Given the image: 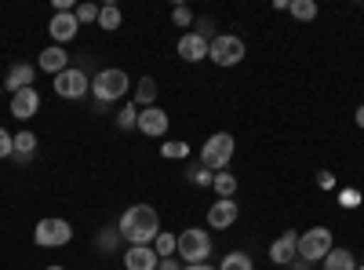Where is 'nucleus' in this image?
<instances>
[{
    "label": "nucleus",
    "mask_w": 364,
    "mask_h": 270,
    "mask_svg": "<svg viewBox=\"0 0 364 270\" xmlns=\"http://www.w3.org/2000/svg\"><path fill=\"white\" fill-rule=\"evenodd\" d=\"M117 234L120 242L128 245H154L157 234H161V216L154 204H132L124 208V216L117 219Z\"/></svg>",
    "instance_id": "1"
},
{
    "label": "nucleus",
    "mask_w": 364,
    "mask_h": 270,
    "mask_svg": "<svg viewBox=\"0 0 364 270\" xmlns=\"http://www.w3.org/2000/svg\"><path fill=\"white\" fill-rule=\"evenodd\" d=\"M233 135L230 132H215V135H208V142L200 146V168L208 172H226V165L233 161Z\"/></svg>",
    "instance_id": "2"
},
{
    "label": "nucleus",
    "mask_w": 364,
    "mask_h": 270,
    "mask_svg": "<svg viewBox=\"0 0 364 270\" xmlns=\"http://www.w3.org/2000/svg\"><path fill=\"white\" fill-rule=\"evenodd\" d=\"M91 92H95L99 103H117V99H124L132 92V77L124 70H117V66L99 70L95 81H91Z\"/></svg>",
    "instance_id": "3"
},
{
    "label": "nucleus",
    "mask_w": 364,
    "mask_h": 270,
    "mask_svg": "<svg viewBox=\"0 0 364 270\" xmlns=\"http://www.w3.org/2000/svg\"><path fill=\"white\" fill-rule=\"evenodd\" d=\"M175 256L182 259V263H208V256H211V234L204 230V227H190V230H182L178 234V249H175Z\"/></svg>",
    "instance_id": "4"
},
{
    "label": "nucleus",
    "mask_w": 364,
    "mask_h": 270,
    "mask_svg": "<svg viewBox=\"0 0 364 270\" xmlns=\"http://www.w3.org/2000/svg\"><path fill=\"white\" fill-rule=\"evenodd\" d=\"M33 242H37V249H63V245H70V242H73V227H70V219L48 216V219H41V223H37Z\"/></svg>",
    "instance_id": "5"
},
{
    "label": "nucleus",
    "mask_w": 364,
    "mask_h": 270,
    "mask_svg": "<svg viewBox=\"0 0 364 270\" xmlns=\"http://www.w3.org/2000/svg\"><path fill=\"white\" fill-rule=\"evenodd\" d=\"M331 237H336V234H331L328 227H310L306 234H299V259L302 263H321L331 249H336V245H331Z\"/></svg>",
    "instance_id": "6"
},
{
    "label": "nucleus",
    "mask_w": 364,
    "mask_h": 270,
    "mask_svg": "<svg viewBox=\"0 0 364 270\" xmlns=\"http://www.w3.org/2000/svg\"><path fill=\"white\" fill-rule=\"evenodd\" d=\"M245 55H248V48H245V41H240L237 33H219V37H211V44H208V58L215 66H237Z\"/></svg>",
    "instance_id": "7"
},
{
    "label": "nucleus",
    "mask_w": 364,
    "mask_h": 270,
    "mask_svg": "<svg viewBox=\"0 0 364 270\" xmlns=\"http://www.w3.org/2000/svg\"><path fill=\"white\" fill-rule=\"evenodd\" d=\"M51 88H55V95H58V99H84V95L91 92V81H87L84 70L70 66V70H63V73L51 81Z\"/></svg>",
    "instance_id": "8"
},
{
    "label": "nucleus",
    "mask_w": 364,
    "mask_h": 270,
    "mask_svg": "<svg viewBox=\"0 0 364 270\" xmlns=\"http://www.w3.org/2000/svg\"><path fill=\"white\" fill-rule=\"evenodd\" d=\"M48 33H51V41H55L58 48H66V44L80 33V22H77L73 11H55L51 22H48Z\"/></svg>",
    "instance_id": "9"
},
{
    "label": "nucleus",
    "mask_w": 364,
    "mask_h": 270,
    "mask_svg": "<svg viewBox=\"0 0 364 270\" xmlns=\"http://www.w3.org/2000/svg\"><path fill=\"white\" fill-rule=\"evenodd\" d=\"M41 92L37 88H22V92H15L11 95V117L15 121H33V117L41 113Z\"/></svg>",
    "instance_id": "10"
},
{
    "label": "nucleus",
    "mask_w": 364,
    "mask_h": 270,
    "mask_svg": "<svg viewBox=\"0 0 364 270\" xmlns=\"http://www.w3.org/2000/svg\"><path fill=\"white\" fill-rule=\"evenodd\" d=\"M237 216H240V204L233 197H219L215 204L208 208V227L211 230H226V227L237 223Z\"/></svg>",
    "instance_id": "11"
},
{
    "label": "nucleus",
    "mask_w": 364,
    "mask_h": 270,
    "mask_svg": "<svg viewBox=\"0 0 364 270\" xmlns=\"http://www.w3.org/2000/svg\"><path fill=\"white\" fill-rule=\"evenodd\" d=\"M269 259L277 263V266H291L299 259V234L295 230H284L277 242L269 245Z\"/></svg>",
    "instance_id": "12"
},
{
    "label": "nucleus",
    "mask_w": 364,
    "mask_h": 270,
    "mask_svg": "<svg viewBox=\"0 0 364 270\" xmlns=\"http://www.w3.org/2000/svg\"><path fill=\"white\" fill-rule=\"evenodd\" d=\"M168 113L161 110V106H146V110H139V132L142 135H149V139H161L164 132H168Z\"/></svg>",
    "instance_id": "13"
},
{
    "label": "nucleus",
    "mask_w": 364,
    "mask_h": 270,
    "mask_svg": "<svg viewBox=\"0 0 364 270\" xmlns=\"http://www.w3.org/2000/svg\"><path fill=\"white\" fill-rule=\"evenodd\" d=\"M161 256L154 252V245H128L124 252V270H157Z\"/></svg>",
    "instance_id": "14"
},
{
    "label": "nucleus",
    "mask_w": 364,
    "mask_h": 270,
    "mask_svg": "<svg viewBox=\"0 0 364 270\" xmlns=\"http://www.w3.org/2000/svg\"><path fill=\"white\" fill-rule=\"evenodd\" d=\"M175 51H178L182 63H204V58H208V41L200 33H182Z\"/></svg>",
    "instance_id": "15"
},
{
    "label": "nucleus",
    "mask_w": 364,
    "mask_h": 270,
    "mask_svg": "<svg viewBox=\"0 0 364 270\" xmlns=\"http://www.w3.org/2000/svg\"><path fill=\"white\" fill-rule=\"evenodd\" d=\"M37 70L58 77L63 70H70V51H66V48H58V44H48V48L41 51V58H37Z\"/></svg>",
    "instance_id": "16"
},
{
    "label": "nucleus",
    "mask_w": 364,
    "mask_h": 270,
    "mask_svg": "<svg viewBox=\"0 0 364 270\" xmlns=\"http://www.w3.org/2000/svg\"><path fill=\"white\" fill-rule=\"evenodd\" d=\"M33 81H37V66H29V63H15V66L8 70V77L0 81V84L11 88V95H15V92H22V88H33Z\"/></svg>",
    "instance_id": "17"
},
{
    "label": "nucleus",
    "mask_w": 364,
    "mask_h": 270,
    "mask_svg": "<svg viewBox=\"0 0 364 270\" xmlns=\"http://www.w3.org/2000/svg\"><path fill=\"white\" fill-rule=\"evenodd\" d=\"M157 92H161L157 81H154V77H142V81L135 84V106H139V110H146V106H157Z\"/></svg>",
    "instance_id": "18"
},
{
    "label": "nucleus",
    "mask_w": 364,
    "mask_h": 270,
    "mask_svg": "<svg viewBox=\"0 0 364 270\" xmlns=\"http://www.w3.org/2000/svg\"><path fill=\"white\" fill-rule=\"evenodd\" d=\"M321 263H324V270H357V259L350 249H331Z\"/></svg>",
    "instance_id": "19"
},
{
    "label": "nucleus",
    "mask_w": 364,
    "mask_h": 270,
    "mask_svg": "<svg viewBox=\"0 0 364 270\" xmlns=\"http://www.w3.org/2000/svg\"><path fill=\"white\" fill-rule=\"evenodd\" d=\"M33 154H37V135L33 132H18L15 135V157L18 161H29Z\"/></svg>",
    "instance_id": "20"
},
{
    "label": "nucleus",
    "mask_w": 364,
    "mask_h": 270,
    "mask_svg": "<svg viewBox=\"0 0 364 270\" xmlns=\"http://www.w3.org/2000/svg\"><path fill=\"white\" fill-rule=\"evenodd\" d=\"M175 249H178V234H157V242H154V252L161 256V259H171L175 256Z\"/></svg>",
    "instance_id": "21"
},
{
    "label": "nucleus",
    "mask_w": 364,
    "mask_h": 270,
    "mask_svg": "<svg viewBox=\"0 0 364 270\" xmlns=\"http://www.w3.org/2000/svg\"><path fill=\"white\" fill-rule=\"evenodd\" d=\"M211 190H215L219 197H233V194H237V175H230V172H215V183H211Z\"/></svg>",
    "instance_id": "22"
},
{
    "label": "nucleus",
    "mask_w": 364,
    "mask_h": 270,
    "mask_svg": "<svg viewBox=\"0 0 364 270\" xmlns=\"http://www.w3.org/2000/svg\"><path fill=\"white\" fill-rule=\"evenodd\" d=\"M288 11H291L299 22H314V19H317V4H314V0H291Z\"/></svg>",
    "instance_id": "23"
},
{
    "label": "nucleus",
    "mask_w": 364,
    "mask_h": 270,
    "mask_svg": "<svg viewBox=\"0 0 364 270\" xmlns=\"http://www.w3.org/2000/svg\"><path fill=\"white\" fill-rule=\"evenodd\" d=\"M219 270H255V263H252L248 252H230V256L219 263Z\"/></svg>",
    "instance_id": "24"
},
{
    "label": "nucleus",
    "mask_w": 364,
    "mask_h": 270,
    "mask_svg": "<svg viewBox=\"0 0 364 270\" xmlns=\"http://www.w3.org/2000/svg\"><path fill=\"white\" fill-rule=\"evenodd\" d=\"M99 26L106 29V33H113V29H120V8H117V4H106V8L99 11Z\"/></svg>",
    "instance_id": "25"
},
{
    "label": "nucleus",
    "mask_w": 364,
    "mask_h": 270,
    "mask_svg": "<svg viewBox=\"0 0 364 270\" xmlns=\"http://www.w3.org/2000/svg\"><path fill=\"white\" fill-rule=\"evenodd\" d=\"M117 128H124V132L139 128V106H135V103H128L124 110L117 113Z\"/></svg>",
    "instance_id": "26"
},
{
    "label": "nucleus",
    "mask_w": 364,
    "mask_h": 270,
    "mask_svg": "<svg viewBox=\"0 0 364 270\" xmlns=\"http://www.w3.org/2000/svg\"><path fill=\"white\" fill-rule=\"evenodd\" d=\"M161 154H164L168 161H178V157L186 161V154H190V146L182 142V139H171V142H164V146H161Z\"/></svg>",
    "instance_id": "27"
},
{
    "label": "nucleus",
    "mask_w": 364,
    "mask_h": 270,
    "mask_svg": "<svg viewBox=\"0 0 364 270\" xmlns=\"http://www.w3.org/2000/svg\"><path fill=\"white\" fill-rule=\"evenodd\" d=\"M99 11H102V8L87 0V4H77V11H73V15H77V22L84 26V22H99Z\"/></svg>",
    "instance_id": "28"
},
{
    "label": "nucleus",
    "mask_w": 364,
    "mask_h": 270,
    "mask_svg": "<svg viewBox=\"0 0 364 270\" xmlns=\"http://www.w3.org/2000/svg\"><path fill=\"white\" fill-rule=\"evenodd\" d=\"M171 22L186 29V26H193V11H190L186 4H178V8H171Z\"/></svg>",
    "instance_id": "29"
},
{
    "label": "nucleus",
    "mask_w": 364,
    "mask_h": 270,
    "mask_svg": "<svg viewBox=\"0 0 364 270\" xmlns=\"http://www.w3.org/2000/svg\"><path fill=\"white\" fill-rule=\"evenodd\" d=\"M15 154V135H8V128L0 125V161Z\"/></svg>",
    "instance_id": "30"
},
{
    "label": "nucleus",
    "mask_w": 364,
    "mask_h": 270,
    "mask_svg": "<svg viewBox=\"0 0 364 270\" xmlns=\"http://www.w3.org/2000/svg\"><path fill=\"white\" fill-rule=\"evenodd\" d=\"M117 242H120L117 227H113V230H102V237H99V249H102V252H109V249H117Z\"/></svg>",
    "instance_id": "31"
},
{
    "label": "nucleus",
    "mask_w": 364,
    "mask_h": 270,
    "mask_svg": "<svg viewBox=\"0 0 364 270\" xmlns=\"http://www.w3.org/2000/svg\"><path fill=\"white\" fill-rule=\"evenodd\" d=\"M193 183H197V187H211V183H215V175H211L208 168H197V172H193Z\"/></svg>",
    "instance_id": "32"
},
{
    "label": "nucleus",
    "mask_w": 364,
    "mask_h": 270,
    "mask_svg": "<svg viewBox=\"0 0 364 270\" xmlns=\"http://www.w3.org/2000/svg\"><path fill=\"white\" fill-rule=\"evenodd\" d=\"M317 187H321V190H336V175H331V172H321V175H317Z\"/></svg>",
    "instance_id": "33"
},
{
    "label": "nucleus",
    "mask_w": 364,
    "mask_h": 270,
    "mask_svg": "<svg viewBox=\"0 0 364 270\" xmlns=\"http://www.w3.org/2000/svg\"><path fill=\"white\" fill-rule=\"evenodd\" d=\"M360 204V194H353V190H343V208H357Z\"/></svg>",
    "instance_id": "34"
},
{
    "label": "nucleus",
    "mask_w": 364,
    "mask_h": 270,
    "mask_svg": "<svg viewBox=\"0 0 364 270\" xmlns=\"http://www.w3.org/2000/svg\"><path fill=\"white\" fill-rule=\"evenodd\" d=\"M157 270H182V266H178V259L171 256V259H161V266H157Z\"/></svg>",
    "instance_id": "35"
},
{
    "label": "nucleus",
    "mask_w": 364,
    "mask_h": 270,
    "mask_svg": "<svg viewBox=\"0 0 364 270\" xmlns=\"http://www.w3.org/2000/svg\"><path fill=\"white\" fill-rule=\"evenodd\" d=\"M353 121H357V128H360V132H364V103H360V106H357V113H353Z\"/></svg>",
    "instance_id": "36"
},
{
    "label": "nucleus",
    "mask_w": 364,
    "mask_h": 270,
    "mask_svg": "<svg viewBox=\"0 0 364 270\" xmlns=\"http://www.w3.org/2000/svg\"><path fill=\"white\" fill-rule=\"evenodd\" d=\"M182 270H215L211 263H190V266H182Z\"/></svg>",
    "instance_id": "37"
},
{
    "label": "nucleus",
    "mask_w": 364,
    "mask_h": 270,
    "mask_svg": "<svg viewBox=\"0 0 364 270\" xmlns=\"http://www.w3.org/2000/svg\"><path fill=\"white\" fill-rule=\"evenodd\" d=\"M44 270H66V266H58V263H51V266H44Z\"/></svg>",
    "instance_id": "38"
},
{
    "label": "nucleus",
    "mask_w": 364,
    "mask_h": 270,
    "mask_svg": "<svg viewBox=\"0 0 364 270\" xmlns=\"http://www.w3.org/2000/svg\"><path fill=\"white\" fill-rule=\"evenodd\" d=\"M357 270H364V263H360V266H357Z\"/></svg>",
    "instance_id": "39"
},
{
    "label": "nucleus",
    "mask_w": 364,
    "mask_h": 270,
    "mask_svg": "<svg viewBox=\"0 0 364 270\" xmlns=\"http://www.w3.org/2000/svg\"><path fill=\"white\" fill-rule=\"evenodd\" d=\"M0 92H4V84H0Z\"/></svg>",
    "instance_id": "40"
}]
</instances>
